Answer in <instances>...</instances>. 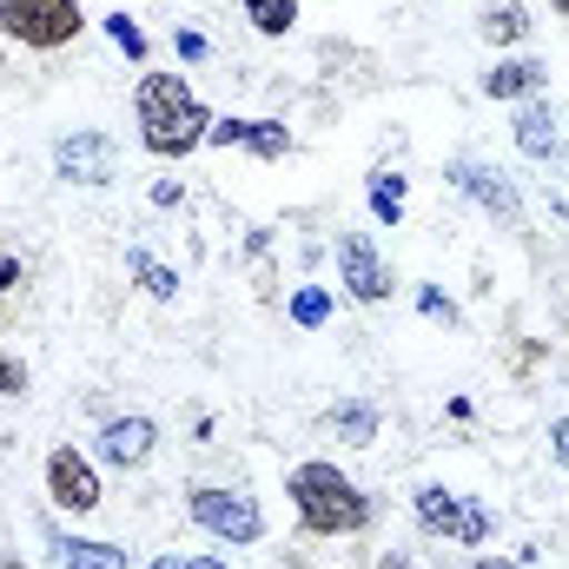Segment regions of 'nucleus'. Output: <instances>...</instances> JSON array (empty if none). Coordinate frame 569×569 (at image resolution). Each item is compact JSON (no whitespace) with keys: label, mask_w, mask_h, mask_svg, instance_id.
<instances>
[{"label":"nucleus","mask_w":569,"mask_h":569,"mask_svg":"<svg viewBox=\"0 0 569 569\" xmlns=\"http://www.w3.org/2000/svg\"><path fill=\"white\" fill-rule=\"evenodd\" d=\"M378 569H418V563H411L405 550H391V557H378Z\"/></svg>","instance_id":"obj_29"},{"label":"nucleus","mask_w":569,"mask_h":569,"mask_svg":"<svg viewBox=\"0 0 569 569\" xmlns=\"http://www.w3.org/2000/svg\"><path fill=\"white\" fill-rule=\"evenodd\" d=\"M450 186L463 192V199H477L497 226H523V199H517V186L497 172V166H477V159H450Z\"/></svg>","instance_id":"obj_9"},{"label":"nucleus","mask_w":569,"mask_h":569,"mask_svg":"<svg viewBox=\"0 0 569 569\" xmlns=\"http://www.w3.org/2000/svg\"><path fill=\"white\" fill-rule=\"evenodd\" d=\"M0 569H27V563H13V557H0Z\"/></svg>","instance_id":"obj_33"},{"label":"nucleus","mask_w":569,"mask_h":569,"mask_svg":"<svg viewBox=\"0 0 569 569\" xmlns=\"http://www.w3.org/2000/svg\"><path fill=\"white\" fill-rule=\"evenodd\" d=\"M80 27H87L80 0H0V33L33 53H60Z\"/></svg>","instance_id":"obj_4"},{"label":"nucleus","mask_w":569,"mask_h":569,"mask_svg":"<svg viewBox=\"0 0 569 569\" xmlns=\"http://www.w3.org/2000/svg\"><path fill=\"white\" fill-rule=\"evenodd\" d=\"M47 497H53V510H67V517H93V510H100V470H93L73 443H60V450L47 457Z\"/></svg>","instance_id":"obj_8"},{"label":"nucleus","mask_w":569,"mask_h":569,"mask_svg":"<svg viewBox=\"0 0 569 569\" xmlns=\"http://www.w3.org/2000/svg\"><path fill=\"white\" fill-rule=\"evenodd\" d=\"M517 152L523 159H563V133H557V113H550V100H523L517 107Z\"/></svg>","instance_id":"obj_12"},{"label":"nucleus","mask_w":569,"mask_h":569,"mask_svg":"<svg viewBox=\"0 0 569 569\" xmlns=\"http://www.w3.org/2000/svg\"><path fill=\"white\" fill-rule=\"evenodd\" d=\"M127 272H133L140 291H146V298H159V305H172V298H179V272H172L166 259H152L146 246H127Z\"/></svg>","instance_id":"obj_16"},{"label":"nucleus","mask_w":569,"mask_h":569,"mask_svg":"<svg viewBox=\"0 0 569 569\" xmlns=\"http://www.w3.org/2000/svg\"><path fill=\"white\" fill-rule=\"evenodd\" d=\"M411 510H418V530H425V537H450V543H490V530H497L477 497H457V490H443V483H425V490L411 497Z\"/></svg>","instance_id":"obj_5"},{"label":"nucleus","mask_w":569,"mask_h":569,"mask_svg":"<svg viewBox=\"0 0 569 569\" xmlns=\"http://www.w3.org/2000/svg\"><path fill=\"white\" fill-rule=\"evenodd\" d=\"M418 311H425V318H437V325H457V305H450L437 284H425V291H418Z\"/></svg>","instance_id":"obj_22"},{"label":"nucleus","mask_w":569,"mask_h":569,"mask_svg":"<svg viewBox=\"0 0 569 569\" xmlns=\"http://www.w3.org/2000/svg\"><path fill=\"white\" fill-rule=\"evenodd\" d=\"M463 569H537V563H497V557H477V563H463Z\"/></svg>","instance_id":"obj_28"},{"label":"nucleus","mask_w":569,"mask_h":569,"mask_svg":"<svg viewBox=\"0 0 569 569\" xmlns=\"http://www.w3.org/2000/svg\"><path fill=\"white\" fill-rule=\"evenodd\" d=\"M152 206H159V212H172V206H186V186H172V179H159V186H152Z\"/></svg>","instance_id":"obj_25"},{"label":"nucleus","mask_w":569,"mask_h":569,"mask_svg":"<svg viewBox=\"0 0 569 569\" xmlns=\"http://www.w3.org/2000/svg\"><path fill=\"white\" fill-rule=\"evenodd\" d=\"M550 443H557V457H563V463H569V411H563V418H557V425H550Z\"/></svg>","instance_id":"obj_27"},{"label":"nucleus","mask_w":569,"mask_h":569,"mask_svg":"<svg viewBox=\"0 0 569 569\" xmlns=\"http://www.w3.org/2000/svg\"><path fill=\"white\" fill-rule=\"evenodd\" d=\"M405 172H371V186H365V199H371V219L378 226H398L405 219Z\"/></svg>","instance_id":"obj_17"},{"label":"nucleus","mask_w":569,"mask_h":569,"mask_svg":"<svg viewBox=\"0 0 569 569\" xmlns=\"http://www.w3.org/2000/svg\"><path fill=\"white\" fill-rule=\"evenodd\" d=\"M543 80H550L543 60H497V67L483 73V93H490V100H537Z\"/></svg>","instance_id":"obj_13"},{"label":"nucleus","mask_w":569,"mask_h":569,"mask_svg":"<svg viewBox=\"0 0 569 569\" xmlns=\"http://www.w3.org/2000/svg\"><path fill=\"white\" fill-rule=\"evenodd\" d=\"M239 13L266 33V40H284L298 27V0H239Z\"/></svg>","instance_id":"obj_19"},{"label":"nucleus","mask_w":569,"mask_h":569,"mask_svg":"<svg viewBox=\"0 0 569 569\" xmlns=\"http://www.w3.org/2000/svg\"><path fill=\"white\" fill-rule=\"evenodd\" d=\"M325 430L345 443V450H371L378 443V405H365V398H351V405H338V411H325Z\"/></svg>","instance_id":"obj_14"},{"label":"nucleus","mask_w":569,"mask_h":569,"mask_svg":"<svg viewBox=\"0 0 569 569\" xmlns=\"http://www.w3.org/2000/svg\"><path fill=\"white\" fill-rule=\"evenodd\" d=\"M27 391V365L13 351H0V398H20Z\"/></svg>","instance_id":"obj_24"},{"label":"nucleus","mask_w":569,"mask_h":569,"mask_svg":"<svg viewBox=\"0 0 569 569\" xmlns=\"http://www.w3.org/2000/svg\"><path fill=\"white\" fill-rule=\"evenodd\" d=\"M325 318H331V291H325V284H298V291H291V325L318 331Z\"/></svg>","instance_id":"obj_20"},{"label":"nucleus","mask_w":569,"mask_h":569,"mask_svg":"<svg viewBox=\"0 0 569 569\" xmlns=\"http://www.w3.org/2000/svg\"><path fill=\"white\" fill-rule=\"evenodd\" d=\"M284 497H291L305 537H365V530H371V497H365L331 457H305V463H291Z\"/></svg>","instance_id":"obj_1"},{"label":"nucleus","mask_w":569,"mask_h":569,"mask_svg":"<svg viewBox=\"0 0 569 569\" xmlns=\"http://www.w3.org/2000/svg\"><path fill=\"white\" fill-rule=\"evenodd\" d=\"M53 563L60 569H127V550L100 543V537H53Z\"/></svg>","instance_id":"obj_15"},{"label":"nucleus","mask_w":569,"mask_h":569,"mask_svg":"<svg viewBox=\"0 0 569 569\" xmlns=\"http://www.w3.org/2000/svg\"><path fill=\"white\" fill-rule=\"evenodd\" d=\"M186 517L212 537V543H232V550H252L266 543V510L252 490H226V483H192L186 490Z\"/></svg>","instance_id":"obj_3"},{"label":"nucleus","mask_w":569,"mask_h":569,"mask_svg":"<svg viewBox=\"0 0 569 569\" xmlns=\"http://www.w3.org/2000/svg\"><path fill=\"white\" fill-rule=\"evenodd\" d=\"M146 569H179V557H152Z\"/></svg>","instance_id":"obj_31"},{"label":"nucleus","mask_w":569,"mask_h":569,"mask_svg":"<svg viewBox=\"0 0 569 569\" xmlns=\"http://www.w3.org/2000/svg\"><path fill=\"white\" fill-rule=\"evenodd\" d=\"M490 47H517V40H530V13L517 7V0H503V7H490L483 13V27H477Z\"/></svg>","instance_id":"obj_18"},{"label":"nucleus","mask_w":569,"mask_h":569,"mask_svg":"<svg viewBox=\"0 0 569 569\" xmlns=\"http://www.w3.org/2000/svg\"><path fill=\"white\" fill-rule=\"evenodd\" d=\"M133 113H140V146L152 159H192L212 133V113L186 87V73H146L133 93Z\"/></svg>","instance_id":"obj_2"},{"label":"nucleus","mask_w":569,"mask_h":569,"mask_svg":"<svg viewBox=\"0 0 569 569\" xmlns=\"http://www.w3.org/2000/svg\"><path fill=\"white\" fill-rule=\"evenodd\" d=\"M550 7H557V13H563V20H569V0H550Z\"/></svg>","instance_id":"obj_32"},{"label":"nucleus","mask_w":569,"mask_h":569,"mask_svg":"<svg viewBox=\"0 0 569 569\" xmlns=\"http://www.w3.org/2000/svg\"><path fill=\"white\" fill-rule=\"evenodd\" d=\"M179 569H226L219 557H179Z\"/></svg>","instance_id":"obj_30"},{"label":"nucleus","mask_w":569,"mask_h":569,"mask_svg":"<svg viewBox=\"0 0 569 569\" xmlns=\"http://www.w3.org/2000/svg\"><path fill=\"white\" fill-rule=\"evenodd\" d=\"M107 40L127 53V60H146V33H140V20H127V13H113L107 20Z\"/></svg>","instance_id":"obj_21"},{"label":"nucleus","mask_w":569,"mask_h":569,"mask_svg":"<svg viewBox=\"0 0 569 569\" xmlns=\"http://www.w3.org/2000/svg\"><path fill=\"white\" fill-rule=\"evenodd\" d=\"M206 146H246L259 159H284L291 152V133H284V120H239V113H226V120H212Z\"/></svg>","instance_id":"obj_11"},{"label":"nucleus","mask_w":569,"mask_h":569,"mask_svg":"<svg viewBox=\"0 0 569 569\" xmlns=\"http://www.w3.org/2000/svg\"><path fill=\"white\" fill-rule=\"evenodd\" d=\"M338 284L351 305H385L391 298V266L378 259L371 232H338Z\"/></svg>","instance_id":"obj_6"},{"label":"nucleus","mask_w":569,"mask_h":569,"mask_svg":"<svg viewBox=\"0 0 569 569\" xmlns=\"http://www.w3.org/2000/svg\"><path fill=\"white\" fill-rule=\"evenodd\" d=\"M172 53H179L186 67H199V60H206L212 47H206V33H192V27H179V33H172Z\"/></svg>","instance_id":"obj_23"},{"label":"nucleus","mask_w":569,"mask_h":569,"mask_svg":"<svg viewBox=\"0 0 569 569\" xmlns=\"http://www.w3.org/2000/svg\"><path fill=\"white\" fill-rule=\"evenodd\" d=\"M93 443H100V463H113V470H146L152 450H159V425L140 418V411H133V418H107Z\"/></svg>","instance_id":"obj_10"},{"label":"nucleus","mask_w":569,"mask_h":569,"mask_svg":"<svg viewBox=\"0 0 569 569\" xmlns=\"http://www.w3.org/2000/svg\"><path fill=\"white\" fill-rule=\"evenodd\" d=\"M13 284H20V259H7V252H0V298H7Z\"/></svg>","instance_id":"obj_26"},{"label":"nucleus","mask_w":569,"mask_h":569,"mask_svg":"<svg viewBox=\"0 0 569 569\" xmlns=\"http://www.w3.org/2000/svg\"><path fill=\"white\" fill-rule=\"evenodd\" d=\"M53 172H60L67 186H113V179H120V152H113L107 133L80 127V133L53 140Z\"/></svg>","instance_id":"obj_7"}]
</instances>
